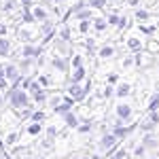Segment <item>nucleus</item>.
<instances>
[{"instance_id": "nucleus-18", "label": "nucleus", "mask_w": 159, "mask_h": 159, "mask_svg": "<svg viewBox=\"0 0 159 159\" xmlns=\"http://www.w3.org/2000/svg\"><path fill=\"white\" fill-rule=\"evenodd\" d=\"M129 93V85H121L117 89V96H127Z\"/></svg>"}, {"instance_id": "nucleus-37", "label": "nucleus", "mask_w": 159, "mask_h": 159, "mask_svg": "<svg viewBox=\"0 0 159 159\" xmlns=\"http://www.w3.org/2000/svg\"><path fill=\"white\" fill-rule=\"evenodd\" d=\"M0 102H2V96H0Z\"/></svg>"}, {"instance_id": "nucleus-31", "label": "nucleus", "mask_w": 159, "mask_h": 159, "mask_svg": "<svg viewBox=\"0 0 159 159\" xmlns=\"http://www.w3.org/2000/svg\"><path fill=\"white\" fill-rule=\"evenodd\" d=\"M21 2H24V9H30V7H32V2H34V0H21Z\"/></svg>"}, {"instance_id": "nucleus-22", "label": "nucleus", "mask_w": 159, "mask_h": 159, "mask_svg": "<svg viewBox=\"0 0 159 159\" xmlns=\"http://www.w3.org/2000/svg\"><path fill=\"white\" fill-rule=\"evenodd\" d=\"M119 21H121V19H119L117 15H110L108 17V24H112V25H119Z\"/></svg>"}, {"instance_id": "nucleus-32", "label": "nucleus", "mask_w": 159, "mask_h": 159, "mask_svg": "<svg viewBox=\"0 0 159 159\" xmlns=\"http://www.w3.org/2000/svg\"><path fill=\"white\" fill-rule=\"evenodd\" d=\"M148 49H151V51H159V45H157V43H151Z\"/></svg>"}, {"instance_id": "nucleus-4", "label": "nucleus", "mask_w": 159, "mask_h": 159, "mask_svg": "<svg viewBox=\"0 0 159 159\" xmlns=\"http://www.w3.org/2000/svg\"><path fill=\"white\" fill-rule=\"evenodd\" d=\"M115 144H117V136L115 134H108L102 138V148H110V147H115Z\"/></svg>"}, {"instance_id": "nucleus-3", "label": "nucleus", "mask_w": 159, "mask_h": 159, "mask_svg": "<svg viewBox=\"0 0 159 159\" xmlns=\"http://www.w3.org/2000/svg\"><path fill=\"white\" fill-rule=\"evenodd\" d=\"M40 53H43V49H40V47H32V45H25L24 51H21V55H24V57H30V60H32V57H38Z\"/></svg>"}, {"instance_id": "nucleus-1", "label": "nucleus", "mask_w": 159, "mask_h": 159, "mask_svg": "<svg viewBox=\"0 0 159 159\" xmlns=\"http://www.w3.org/2000/svg\"><path fill=\"white\" fill-rule=\"evenodd\" d=\"M9 100H11L13 108H28V93L17 85H13V89L9 91Z\"/></svg>"}, {"instance_id": "nucleus-12", "label": "nucleus", "mask_w": 159, "mask_h": 159, "mask_svg": "<svg viewBox=\"0 0 159 159\" xmlns=\"http://www.w3.org/2000/svg\"><path fill=\"white\" fill-rule=\"evenodd\" d=\"M7 87H9V79H7L4 70H0V89H7Z\"/></svg>"}, {"instance_id": "nucleus-30", "label": "nucleus", "mask_w": 159, "mask_h": 159, "mask_svg": "<svg viewBox=\"0 0 159 159\" xmlns=\"http://www.w3.org/2000/svg\"><path fill=\"white\" fill-rule=\"evenodd\" d=\"M87 30H89V21H83L81 24V32H87Z\"/></svg>"}, {"instance_id": "nucleus-36", "label": "nucleus", "mask_w": 159, "mask_h": 159, "mask_svg": "<svg viewBox=\"0 0 159 159\" xmlns=\"http://www.w3.org/2000/svg\"><path fill=\"white\" fill-rule=\"evenodd\" d=\"M55 2H61V0H55Z\"/></svg>"}, {"instance_id": "nucleus-10", "label": "nucleus", "mask_w": 159, "mask_h": 159, "mask_svg": "<svg viewBox=\"0 0 159 159\" xmlns=\"http://www.w3.org/2000/svg\"><path fill=\"white\" fill-rule=\"evenodd\" d=\"M64 119H66V123H68L70 127H76V125H79V121H76V117H74L72 112H66V115H64Z\"/></svg>"}, {"instance_id": "nucleus-20", "label": "nucleus", "mask_w": 159, "mask_h": 159, "mask_svg": "<svg viewBox=\"0 0 159 159\" xmlns=\"http://www.w3.org/2000/svg\"><path fill=\"white\" fill-rule=\"evenodd\" d=\"M100 55H102V57H110V55H112V47H104V49L100 51Z\"/></svg>"}, {"instance_id": "nucleus-28", "label": "nucleus", "mask_w": 159, "mask_h": 159, "mask_svg": "<svg viewBox=\"0 0 159 159\" xmlns=\"http://www.w3.org/2000/svg\"><path fill=\"white\" fill-rule=\"evenodd\" d=\"M81 61H83V60H81L79 55H76V57H74V60H72V66H74V68H79V66H81Z\"/></svg>"}, {"instance_id": "nucleus-27", "label": "nucleus", "mask_w": 159, "mask_h": 159, "mask_svg": "<svg viewBox=\"0 0 159 159\" xmlns=\"http://www.w3.org/2000/svg\"><path fill=\"white\" fill-rule=\"evenodd\" d=\"M61 38H64V40H68V38H70V30H68V28H64V30H61Z\"/></svg>"}, {"instance_id": "nucleus-26", "label": "nucleus", "mask_w": 159, "mask_h": 159, "mask_svg": "<svg viewBox=\"0 0 159 159\" xmlns=\"http://www.w3.org/2000/svg\"><path fill=\"white\" fill-rule=\"evenodd\" d=\"M89 15H91L89 11H79V15H76V17H79V19H87Z\"/></svg>"}, {"instance_id": "nucleus-38", "label": "nucleus", "mask_w": 159, "mask_h": 159, "mask_svg": "<svg viewBox=\"0 0 159 159\" xmlns=\"http://www.w3.org/2000/svg\"><path fill=\"white\" fill-rule=\"evenodd\" d=\"M28 159H32V157H28Z\"/></svg>"}, {"instance_id": "nucleus-25", "label": "nucleus", "mask_w": 159, "mask_h": 159, "mask_svg": "<svg viewBox=\"0 0 159 159\" xmlns=\"http://www.w3.org/2000/svg\"><path fill=\"white\" fill-rule=\"evenodd\" d=\"M43 119H45L43 112H34V115H32V121H43Z\"/></svg>"}, {"instance_id": "nucleus-17", "label": "nucleus", "mask_w": 159, "mask_h": 159, "mask_svg": "<svg viewBox=\"0 0 159 159\" xmlns=\"http://www.w3.org/2000/svg\"><path fill=\"white\" fill-rule=\"evenodd\" d=\"M112 159H127V151H125V148H121V151H117V153L112 155Z\"/></svg>"}, {"instance_id": "nucleus-2", "label": "nucleus", "mask_w": 159, "mask_h": 159, "mask_svg": "<svg viewBox=\"0 0 159 159\" xmlns=\"http://www.w3.org/2000/svg\"><path fill=\"white\" fill-rule=\"evenodd\" d=\"M4 74H7V79H9V81H13V85H17V87H19V81H21V76H19L17 68H15L13 64H9V66L4 68Z\"/></svg>"}, {"instance_id": "nucleus-9", "label": "nucleus", "mask_w": 159, "mask_h": 159, "mask_svg": "<svg viewBox=\"0 0 159 159\" xmlns=\"http://www.w3.org/2000/svg\"><path fill=\"white\" fill-rule=\"evenodd\" d=\"M83 76H85V68H83V66H79V68L74 70V74H72V83H79Z\"/></svg>"}, {"instance_id": "nucleus-35", "label": "nucleus", "mask_w": 159, "mask_h": 159, "mask_svg": "<svg viewBox=\"0 0 159 159\" xmlns=\"http://www.w3.org/2000/svg\"><path fill=\"white\" fill-rule=\"evenodd\" d=\"M127 2H129V4H132V7H136V4H138V2H140V0H127Z\"/></svg>"}, {"instance_id": "nucleus-5", "label": "nucleus", "mask_w": 159, "mask_h": 159, "mask_svg": "<svg viewBox=\"0 0 159 159\" xmlns=\"http://www.w3.org/2000/svg\"><path fill=\"white\" fill-rule=\"evenodd\" d=\"M117 115H119L121 119H127V117L132 115V108H129L127 104H121V106H117Z\"/></svg>"}, {"instance_id": "nucleus-19", "label": "nucleus", "mask_w": 159, "mask_h": 159, "mask_svg": "<svg viewBox=\"0 0 159 159\" xmlns=\"http://www.w3.org/2000/svg\"><path fill=\"white\" fill-rule=\"evenodd\" d=\"M89 4H91V7H96V9H102V7L106 4V0H89Z\"/></svg>"}, {"instance_id": "nucleus-6", "label": "nucleus", "mask_w": 159, "mask_h": 159, "mask_svg": "<svg viewBox=\"0 0 159 159\" xmlns=\"http://www.w3.org/2000/svg\"><path fill=\"white\" fill-rule=\"evenodd\" d=\"M32 15H34V19H38V21H45V19H47V11H45V9H40V7H34Z\"/></svg>"}, {"instance_id": "nucleus-29", "label": "nucleus", "mask_w": 159, "mask_h": 159, "mask_svg": "<svg viewBox=\"0 0 159 159\" xmlns=\"http://www.w3.org/2000/svg\"><path fill=\"white\" fill-rule=\"evenodd\" d=\"M13 7H15V2H13V0H9V2H7V4H4V11H11Z\"/></svg>"}, {"instance_id": "nucleus-21", "label": "nucleus", "mask_w": 159, "mask_h": 159, "mask_svg": "<svg viewBox=\"0 0 159 159\" xmlns=\"http://www.w3.org/2000/svg\"><path fill=\"white\" fill-rule=\"evenodd\" d=\"M28 132H30V134H38V132H40V125L34 121L32 125H30V129H28Z\"/></svg>"}, {"instance_id": "nucleus-39", "label": "nucleus", "mask_w": 159, "mask_h": 159, "mask_svg": "<svg viewBox=\"0 0 159 159\" xmlns=\"http://www.w3.org/2000/svg\"><path fill=\"white\" fill-rule=\"evenodd\" d=\"M85 159H87V157H85Z\"/></svg>"}, {"instance_id": "nucleus-33", "label": "nucleus", "mask_w": 159, "mask_h": 159, "mask_svg": "<svg viewBox=\"0 0 159 159\" xmlns=\"http://www.w3.org/2000/svg\"><path fill=\"white\" fill-rule=\"evenodd\" d=\"M89 129H91V125H89V123H87V125H81V132H89Z\"/></svg>"}, {"instance_id": "nucleus-11", "label": "nucleus", "mask_w": 159, "mask_h": 159, "mask_svg": "<svg viewBox=\"0 0 159 159\" xmlns=\"http://www.w3.org/2000/svg\"><path fill=\"white\" fill-rule=\"evenodd\" d=\"M127 47H129V49H134V51H138L140 47H142V43H140L138 38H129V40H127Z\"/></svg>"}, {"instance_id": "nucleus-8", "label": "nucleus", "mask_w": 159, "mask_h": 159, "mask_svg": "<svg viewBox=\"0 0 159 159\" xmlns=\"http://www.w3.org/2000/svg\"><path fill=\"white\" fill-rule=\"evenodd\" d=\"M9 49H11V43L7 38H0V55H9Z\"/></svg>"}, {"instance_id": "nucleus-16", "label": "nucleus", "mask_w": 159, "mask_h": 159, "mask_svg": "<svg viewBox=\"0 0 159 159\" xmlns=\"http://www.w3.org/2000/svg\"><path fill=\"white\" fill-rule=\"evenodd\" d=\"M148 108H151V110H157L159 108V96H153L151 104H148Z\"/></svg>"}, {"instance_id": "nucleus-14", "label": "nucleus", "mask_w": 159, "mask_h": 159, "mask_svg": "<svg viewBox=\"0 0 159 159\" xmlns=\"http://www.w3.org/2000/svg\"><path fill=\"white\" fill-rule=\"evenodd\" d=\"M136 19H140V21H144V19H148V11H144V9L136 11Z\"/></svg>"}, {"instance_id": "nucleus-24", "label": "nucleus", "mask_w": 159, "mask_h": 159, "mask_svg": "<svg viewBox=\"0 0 159 159\" xmlns=\"http://www.w3.org/2000/svg\"><path fill=\"white\" fill-rule=\"evenodd\" d=\"M140 30H142L144 34H153V32H155V28H151V25H142Z\"/></svg>"}, {"instance_id": "nucleus-23", "label": "nucleus", "mask_w": 159, "mask_h": 159, "mask_svg": "<svg viewBox=\"0 0 159 159\" xmlns=\"http://www.w3.org/2000/svg\"><path fill=\"white\" fill-rule=\"evenodd\" d=\"M104 28H106V21L104 19H98L96 21V30H104Z\"/></svg>"}, {"instance_id": "nucleus-7", "label": "nucleus", "mask_w": 159, "mask_h": 159, "mask_svg": "<svg viewBox=\"0 0 159 159\" xmlns=\"http://www.w3.org/2000/svg\"><path fill=\"white\" fill-rule=\"evenodd\" d=\"M132 129H134V127H121V125H119V127H115V132H112V134L117 136V138H123V136L129 134Z\"/></svg>"}, {"instance_id": "nucleus-15", "label": "nucleus", "mask_w": 159, "mask_h": 159, "mask_svg": "<svg viewBox=\"0 0 159 159\" xmlns=\"http://www.w3.org/2000/svg\"><path fill=\"white\" fill-rule=\"evenodd\" d=\"M53 66L60 68V70H66V64H64V60H60V57H53Z\"/></svg>"}, {"instance_id": "nucleus-34", "label": "nucleus", "mask_w": 159, "mask_h": 159, "mask_svg": "<svg viewBox=\"0 0 159 159\" xmlns=\"http://www.w3.org/2000/svg\"><path fill=\"white\" fill-rule=\"evenodd\" d=\"M7 34V25H0V36H4Z\"/></svg>"}, {"instance_id": "nucleus-13", "label": "nucleus", "mask_w": 159, "mask_h": 159, "mask_svg": "<svg viewBox=\"0 0 159 159\" xmlns=\"http://www.w3.org/2000/svg\"><path fill=\"white\" fill-rule=\"evenodd\" d=\"M32 96H34V100H36V102H45V98H47V93H45L43 89H38V91H34Z\"/></svg>"}]
</instances>
